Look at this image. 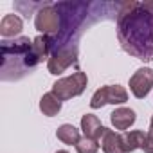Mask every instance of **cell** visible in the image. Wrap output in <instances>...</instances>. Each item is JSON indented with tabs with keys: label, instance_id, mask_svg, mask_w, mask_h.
<instances>
[{
	"label": "cell",
	"instance_id": "obj_10",
	"mask_svg": "<svg viewBox=\"0 0 153 153\" xmlns=\"http://www.w3.org/2000/svg\"><path fill=\"white\" fill-rule=\"evenodd\" d=\"M137 115L131 108H115L112 114H110V121L114 124L115 130H128L133 123H135Z\"/></svg>",
	"mask_w": 153,
	"mask_h": 153
},
{
	"label": "cell",
	"instance_id": "obj_3",
	"mask_svg": "<svg viewBox=\"0 0 153 153\" xmlns=\"http://www.w3.org/2000/svg\"><path fill=\"white\" fill-rule=\"evenodd\" d=\"M34 27L49 38L58 36L61 31V15L56 9V6L47 4V6L40 7L34 16Z\"/></svg>",
	"mask_w": 153,
	"mask_h": 153
},
{
	"label": "cell",
	"instance_id": "obj_18",
	"mask_svg": "<svg viewBox=\"0 0 153 153\" xmlns=\"http://www.w3.org/2000/svg\"><path fill=\"white\" fill-rule=\"evenodd\" d=\"M56 153H68V151H67V149H58Z\"/></svg>",
	"mask_w": 153,
	"mask_h": 153
},
{
	"label": "cell",
	"instance_id": "obj_11",
	"mask_svg": "<svg viewBox=\"0 0 153 153\" xmlns=\"http://www.w3.org/2000/svg\"><path fill=\"white\" fill-rule=\"evenodd\" d=\"M22 29H24V22L16 15H6L2 22H0V34H2V38H15L22 33Z\"/></svg>",
	"mask_w": 153,
	"mask_h": 153
},
{
	"label": "cell",
	"instance_id": "obj_6",
	"mask_svg": "<svg viewBox=\"0 0 153 153\" xmlns=\"http://www.w3.org/2000/svg\"><path fill=\"white\" fill-rule=\"evenodd\" d=\"M153 88V68L140 67L130 78V90L137 99H144Z\"/></svg>",
	"mask_w": 153,
	"mask_h": 153
},
{
	"label": "cell",
	"instance_id": "obj_16",
	"mask_svg": "<svg viewBox=\"0 0 153 153\" xmlns=\"http://www.w3.org/2000/svg\"><path fill=\"white\" fill-rule=\"evenodd\" d=\"M142 149H144V153H153V131L146 133V142H144Z\"/></svg>",
	"mask_w": 153,
	"mask_h": 153
},
{
	"label": "cell",
	"instance_id": "obj_7",
	"mask_svg": "<svg viewBox=\"0 0 153 153\" xmlns=\"http://www.w3.org/2000/svg\"><path fill=\"white\" fill-rule=\"evenodd\" d=\"M51 47H52V38L45 36V34H40L33 40V47H31V52H29V67H36L38 63H42L45 58H51L49 52H51Z\"/></svg>",
	"mask_w": 153,
	"mask_h": 153
},
{
	"label": "cell",
	"instance_id": "obj_14",
	"mask_svg": "<svg viewBox=\"0 0 153 153\" xmlns=\"http://www.w3.org/2000/svg\"><path fill=\"white\" fill-rule=\"evenodd\" d=\"M56 137L63 142V144H68V146H76L79 140H81V135H79V130L72 126V124H61L58 130H56Z\"/></svg>",
	"mask_w": 153,
	"mask_h": 153
},
{
	"label": "cell",
	"instance_id": "obj_8",
	"mask_svg": "<svg viewBox=\"0 0 153 153\" xmlns=\"http://www.w3.org/2000/svg\"><path fill=\"white\" fill-rule=\"evenodd\" d=\"M81 130H83L85 137L94 139V140H99V139L103 137V133H105L106 128L101 124V121H99L97 115H94V114H85V115L81 117Z\"/></svg>",
	"mask_w": 153,
	"mask_h": 153
},
{
	"label": "cell",
	"instance_id": "obj_2",
	"mask_svg": "<svg viewBox=\"0 0 153 153\" xmlns=\"http://www.w3.org/2000/svg\"><path fill=\"white\" fill-rule=\"evenodd\" d=\"M88 85V78H87V74L78 70V72H74L72 76H67V78H61L58 79L54 85H52V94L61 99V101H68L72 97H78L85 92Z\"/></svg>",
	"mask_w": 153,
	"mask_h": 153
},
{
	"label": "cell",
	"instance_id": "obj_4",
	"mask_svg": "<svg viewBox=\"0 0 153 153\" xmlns=\"http://www.w3.org/2000/svg\"><path fill=\"white\" fill-rule=\"evenodd\" d=\"M128 101V92L121 85H106L96 90V94L90 99V108L97 110L105 105H123Z\"/></svg>",
	"mask_w": 153,
	"mask_h": 153
},
{
	"label": "cell",
	"instance_id": "obj_9",
	"mask_svg": "<svg viewBox=\"0 0 153 153\" xmlns=\"http://www.w3.org/2000/svg\"><path fill=\"white\" fill-rule=\"evenodd\" d=\"M101 148L105 153H126L124 142H123V133L106 128L101 137Z\"/></svg>",
	"mask_w": 153,
	"mask_h": 153
},
{
	"label": "cell",
	"instance_id": "obj_5",
	"mask_svg": "<svg viewBox=\"0 0 153 153\" xmlns=\"http://www.w3.org/2000/svg\"><path fill=\"white\" fill-rule=\"evenodd\" d=\"M76 61H78V49L72 47V45H65V47L54 49V52L47 59V68L51 74L59 76L68 67H72Z\"/></svg>",
	"mask_w": 153,
	"mask_h": 153
},
{
	"label": "cell",
	"instance_id": "obj_1",
	"mask_svg": "<svg viewBox=\"0 0 153 153\" xmlns=\"http://www.w3.org/2000/svg\"><path fill=\"white\" fill-rule=\"evenodd\" d=\"M121 47L142 61L153 59V2H123L117 13Z\"/></svg>",
	"mask_w": 153,
	"mask_h": 153
},
{
	"label": "cell",
	"instance_id": "obj_15",
	"mask_svg": "<svg viewBox=\"0 0 153 153\" xmlns=\"http://www.w3.org/2000/svg\"><path fill=\"white\" fill-rule=\"evenodd\" d=\"M76 151L78 153H97L99 151V142L88 137H81V140L76 144Z\"/></svg>",
	"mask_w": 153,
	"mask_h": 153
},
{
	"label": "cell",
	"instance_id": "obj_13",
	"mask_svg": "<svg viewBox=\"0 0 153 153\" xmlns=\"http://www.w3.org/2000/svg\"><path fill=\"white\" fill-rule=\"evenodd\" d=\"M40 110L47 117H54L61 112V99H58L52 92H47L40 99Z\"/></svg>",
	"mask_w": 153,
	"mask_h": 153
},
{
	"label": "cell",
	"instance_id": "obj_17",
	"mask_svg": "<svg viewBox=\"0 0 153 153\" xmlns=\"http://www.w3.org/2000/svg\"><path fill=\"white\" fill-rule=\"evenodd\" d=\"M149 131H153V115H151V121H149Z\"/></svg>",
	"mask_w": 153,
	"mask_h": 153
},
{
	"label": "cell",
	"instance_id": "obj_12",
	"mask_svg": "<svg viewBox=\"0 0 153 153\" xmlns=\"http://www.w3.org/2000/svg\"><path fill=\"white\" fill-rule=\"evenodd\" d=\"M123 142H124V149L126 153H131L135 149H142L144 142H146V133L142 130H131V131H124L123 133Z\"/></svg>",
	"mask_w": 153,
	"mask_h": 153
}]
</instances>
